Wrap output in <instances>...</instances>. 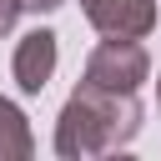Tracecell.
Here are the masks:
<instances>
[{
  "mask_svg": "<svg viewBox=\"0 0 161 161\" xmlns=\"http://www.w3.org/2000/svg\"><path fill=\"white\" fill-rule=\"evenodd\" d=\"M141 131V101L136 91H106L80 80L70 101L60 106L55 121V156L65 161H91V156H116L136 141Z\"/></svg>",
  "mask_w": 161,
  "mask_h": 161,
  "instance_id": "6da1fadb",
  "label": "cell"
},
{
  "mask_svg": "<svg viewBox=\"0 0 161 161\" xmlns=\"http://www.w3.org/2000/svg\"><path fill=\"white\" fill-rule=\"evenodd\" d=\"M25 10H35V15H50V10H60V0H20Z\"/></svg>",
  "mask_w": 161,
  "mask_h": 161,
  "instance_id": "52a82bcc",
  "label": "cell"
},
{
  "mask_svg": "<svg viewBox=\"0 0 161 161\" xmlns=\"http://www.w3.org/2000/svg\"><path fill=\"white\" fill-rule=\"evenodd\" d=\"M30 151H35V136L25 111L0 96V161H30Z\"/></svg>",
  "mask_w": 161,
  "mask_h": 161,
  "instance_id": "5b68a950",
  "label": "cell"
},
{
  "mask_svg": "<svg viewBox=\"0 0 161 161\" xmlns=\"http://www.w3.org/2000/svg\"><path fill=\"white\" fill-rule=\"evenodd\" d=\"M151 75V55L141 40H121V35H106L91 60H86V80L91 86H106V91H141V80Z\"/></svg>",
  "mask_w": 161,
  "mask_h": 161,
  "instance_id": "7a4b0ae2",
  "label": "cell"
},
{
  "mask_svg": "<svg viewBox=\"0 0 161 161\" xmlns=\"http://www.w3.org/2000/svg\"><path fill=\"white\" fill-rule=\"evenodd\" d=\"M20 10H25L20 0H0V35H10V30H15V20H20Z\"/></svg>",
  "mask_w": 161,
  "mask_h": 161,
  "instance_id": "8992f818",
  "label": "cell"
},
{
  "mask_svg": "<svg viewBox=\"0 0 161 161\" xmlns=\"http://www.w3.org/2000/svg\"><path fill=\"white\" fill-rule=\"evenodd\" d=\"M55 60H60L55 30H30V35H20V45H15V60H10V70H15V86H20L25 96H40V91L50 86V75H55Z\"/></svg>",
  "mask_w": 161,
  "mask_h": 161,
  "instance_id": "277c9868",
  "label": "cell"
},
{
  "mask_svg": "<svg viewBox=\"0 0 161 161\" xmlns=\"http://www.w3.org/2000/svg\"><path fill=\"white\" fill-rule=\"evenodd\" d=\"M80 10L101 35L146 40L156 30V0H80Z\"/></svg>",
  "mask_w": 161,
  "mask_h": 161,
  "instance_id": "3957f363",
  "label": "cell"
},
{
  "mask_svg": "<svg viewBox=\"0 0 161 161\" xmlns=\"http://www.w3.org/2000/svg\"><path fill=\"white\" fill-rule=\"evenodd\" d=\"M156 111H161V80H156Z\"/></svg>",
  "mask_w": 161,
  "mask_h": 161,
  "instance_id": "ba28073f",
  "label": "cell"
}]
</instances>
